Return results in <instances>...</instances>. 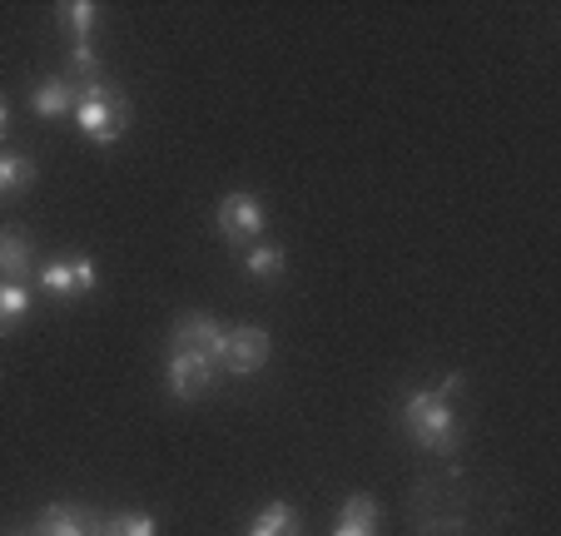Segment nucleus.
<instances>
[{"label":"nucleus","instance_id":"obj_11","mask_svg":"<svg viewBox=\"0 0 561 536\" xmlns=\"http://www.w3.org/2000/svg\"><path fill=\"white\" fill-rule=\"evenodd\" d=\"M333 536H378V502L373 497H348L343 502V516L333 526Z\"/></svg>","mask_w":561,"mask_h":536},{"label":"nucleus","instance_id":"obj_5","mask_svg":"<svg viewBox=\"0 0 561 536\" xmlns=\"http://www.w3.org/2000/svg\"><path fill=\"white\" fill-rule=\"evenodd\" d=\"M219 233L229 243H249L264 233V204L254 199V194H229V199L219 204Z\"/></svg>","mask_w":561,"mask_h":536},{"label":"nucleus","instance_id":"obj_1","mask_svg":"<svg viewBox=\"0 0 561 536\" xmlns=\"http://www.w3.org/2000/svg\"><path fill=\"white\" fill-rule=\"evenodd\" d=\"M403 427L413 432L417 447H427V453H453L457 447V418L453 408H447V392H413L403 408Z\"/></svg>","mask_w":561,"mask_h":536},{"label":"nucleus","instance_id":"obj_3","mask_svg":"<svg viewBox=\"0 0 561 536\" xmlns=\"http://www.w3.org/2000/svg\"><path fill=\"white\" fill-rule=\"evenodd\" d=\"M224 338H229V333H224L209 313H184L180 328H174V353H199V357H209L214 368H219Z\"/></svg>","mask_w":561,"mask_h":536},{"label":"nucleus","instance_id":"obj_6","mask_svg":"<svg viewBox=\"0 0 561 536\" xmlns=\"http://www.w3.org/2000/svg\"><path fill=\"white\" fill-rule=\"evenodd\" d=\"M41 284H45V294H55V298H75V294H90V288L100 284V274H95V263H90L85 253H70V259H60V263L45 269Z\"/></svg>","mask_w":561,"mask_h":536},{"label":"nucleus","instance_id":"obj_12","mask_svg":"<svg viewBox=\"0 0 561 536\" xmlns=\"http://www.w3.org/2000/svg\"><path fill=\"white\" fill-rule=\"evenodd\" d=\"M249 536H298V512H294V506H284V502L264 506V512H259V522L249 526Z\"/></svg>","mask_w":561,"mask_h":536},{"label":"nucleus","instance_id":"obj_16","mask_svg":"<svg viewBox=\"0 0 561 536\" xmlns=\"http://www.w3.org/2000/svg\"><path fill=\"white\" fill-rule=\"evenodd\" d=\"M105 536H159V526H154V516L129 512V516H115V522H105Z\"/></svg>","mask_w":561,"mask_h":536},{"label":"nucleus","instance_id":"obj_15","mask_svg":"<svg viewBox=\"0 0 561 536\" xmlns=\"http://www.w3.org/2000/svg\"><path fill=\"white\" fill-rule=\"evenodd\" d=\"M25 313H31V294L21 284H0V333H11Z\"/></svg>","mask_w":561,"mask_h":536},{"label":"nucleus","instance_id":"obj_18","mask_svg":"<svg viewBox=\"0 0 561 536\" xmlns=\"http://www.w3.org/2000/svg\"><path fill=\"white\" fill-rule=\"evenodd\" d=\"M70 65H75V70H80V75H95V50H90V41H75Z\"/></svg>","mask_w":561,"mask_h":536},{"label":"nucleus","instance_id":"obj_7","mask_svg":"<svg viewBox=\"0 0 561 536\" xmlns=\"http://www.w3.org/2000/svg\"><path fill=\"white\" fill-rule=\"evenodd\" d=\"M209 383H214V363H209V357H199V353H174L170 357V388H174V398L194 402V398H204V392H209Z\"/></svg>","mask_w":561,"mask_h":536},{"label":"nucleus","instance_id":"obj_13","mask_svg":"<svg viewBox=\"0 0 561 536\" xmlns=\"http://www.w3.org/2000/svg\"><path fill=\"white\" fill-rule=\"evenodd\" d=\"M244 269H249L254 278H284L288 259H284V249H274V243H259V249L244 253Z\"/></svg>","mask_w":561,"mask_h":536},{"label":"nucleus","instance_id":"obj_4","mask_svg":"<svg viewBox=\"0 0 561 536\" xmlns=\"http://www.w3.org/2000/svg\"><path fill=\"white\" fill-rule=\"evenodd\" d=\"M229 373H239V378H249V373H259L268 363V333L264 328H233L229 338H224V357H219Z\"/></svg>","mask_w":561,"mask_h":536},{"label":"nucleus","instance_id":"obj_2","mask_svg":"<svg viewBox=\"0 0 561 536\" xmlns=\"http://www.w3.org/2000/svg\"><path fill=\"white\" fill-rule=\"evenodd\" d=\"M75 125L85 129L95 145H115L129 125V100L119 95V90H110V84L90 80L85 90H80V105H75Z\"/></svg>","mask_w":561,"mask_h":536},{"label":"nucleus","instance_id":"obj_19","mask_svg":"<svg viewBox=\"0 0 561 536\" xmlns=\"http://www.w3.org/2000/svg\"><path fill=\"white\" fill-rule=\"evenodd\" d=\"M11 129V105H5V95H0V135Z\"/></svg>","mask_w":561,"mask_h":536},{"label":"nucleus","instance_id":"obj_9","mask_svg":"<svg viewBox=\"0 0 561 536\" xmlns=\"http://www.w3.org/2000/svg\"><path fill=\"white\" fill-rule=\"evenodd\" d=\"M75 105H80V90L70 80H45V84H35V95H31V110L41 119L75 115Z\"/></svg>","mask_w":561,"mask_h":536},{"label":"nucleus","instance_id":"obj_8","mask_svg":"<svg viewBox=\"0 0 561 536\" xmlns=\"http://www.w3.org/2000/svg\"><path fill=\"white\" fill-rule=\"evenodd\" d=\"M41 532L45 536H105V522H95L90 512H80V506H50V512L41 516Z\"/></svg>","mask_w":561,"mask_h":536},{"label":"nucleus","instance_id":"obj_17","mask_svg":"<svg viewBox=\"0 0 561 536\" xmlns=\"http://www.w3.org/2000/svg\"><path fill=\"white\" fill-rule=\"evenodd\" d=\"M65 21H70V31L85 41L90 25H95V5H90V0H70V5H65Z\"/></svg>","mask_w":561,"mask_h":536},{"label":"nucleus","instance_id":"obj_14","mask_svg":"<svg viewBox=\"0 0 561 536\" xmlns=\"http://www.w3.org/2000/svg\"><path fill=\"white\" fill-rule=\"evenodd\" d=\"M31 179H35V164L25 155H0V194L31 190Z\"/></svg>","mask_w":561,"mask_h":536},{"label":"nucleus","instance_id":"obj_10","mask_svg":"<svg viewBox=\"0 0 561 536\" xmlns=\"http://www.w3.org/2000/svg\"><path fill=\"white\" fill-rule=\"evenodd\" d=\"M31 239L21 229H0V284H21L31 274Z\"/></svg>","mask_w":561,"mask_h":536}]
</instances>
